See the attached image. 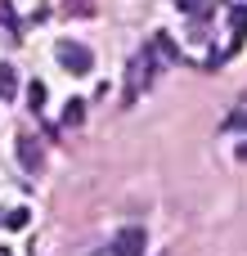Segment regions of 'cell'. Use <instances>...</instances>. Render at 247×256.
Returning a JSON list of instances; mask_svg holds the SVG:
<instances>
[{
	"label": "cell",
	"instance_id": "obj_1",
	"mask_svg": "<svg viewBox=\"0 0 247 256\" xmlns=\"http://www.w3.org/2000/svg\"><path fill=\"white\" fill-rule=\"evenodd\" d=\"M144 230L140 225H126V230H117V238H112V256H144Z\"/></svg>",
	"mask_w": 247,
	"mask_h": 256
},
{
	"label": "cell",
	"instance_id": "obj_2",
	"mask_svg": "<svg viewBox=\"0 0 247 256\" xmlns=\"http://www.w3.org/2000/svg\"><path fill=\"white\" fill-rule=\"evenodd\" d=\"M54 54H58V63H63V68H72V72H90V63H94V58H90V50H86V45H72V40H58V45H54Z\"/></svg>",
	"mask_w": 247,
	"mask_h": 256
},
{
	"label": "cell",
	"instance_id": "obj_3",
	"mask_svg": "<svg viewBox=\"0 0 247 256\" xmlns=\"http://www.w3.org/2000/svg\"><path fill=\"white\" fill-rule=\"evenodd\" d=\"M148 68H153V58L144 54V58H135V68H130V90H126V104H135L140 99V86H148Z\"/></svg>",
	"mask_w": 247,
	"mask_h": 256
},
{
	"label": "cell",
	"instance_id": "obj_4",
	"mask_svg": "<svg viewBox=\"0 0 247 256\" xmlns=\"http://www.w3.org/2000/svg\"><path fill=\"white\" fill-rule=\"evenodd\" d=\"M18 158H22V166H27V171H40V148H36V140H27V135H22V140H18Z\"/></svg>",
	"mask_w": 247,
	"mask_h": 256
},
{
	"label": "cell",
	"instance_id": "obj_5",
	"mask_svg": "<svg viewBox=\"0 0 247 256\" xmlns=\"http://www.w3.org/2000/svg\"><path fill=\"white\" fill-rule=\"evenodd\" d=\"M14 90H18V76L9 63H0V99H14Z\"/></svg>",
	"mask_w": 247,
	"mask_h": 256
},
{
	"label": "cell",
	"instance_id": "obj_6",
	"mask_svg": "<svg viewBox=\"0 0 247 256\" xmlns=\"http://www.w3.org/2000/svg\"><path fill=\"white\" fill-rule=\"evenodd\" d=\"M0 22H4L9 32H18V14H14V4H9V0H0Z\"/></svg>",
	"mask_w": 247,
	"mask_h": 256
},
{
	"label": "cell",
	"instance_id": "obj_7",
	"mask_svg": "<svg viewBox=\"0 0 247 256\" xmlns=\"http://www.w3.org/2000/svg\"><path fill=\"white\" fill-rule=\"evenodd\" d=\"M27 99H32V108H40V104H45V86L32 81V86H27Z\"/></svg>",
	"mask_w": 247,
	"mask_h": 256
},
{
	"label": "cell",
	"instance_id": "obj_8",
	"mask_svg": "<svg viewBox=\"0 0 247 256\" xmlns=\"http://www.w3.org/2000/svg\"><path fill=\"white\" fill-rule=\"evenodd\" d=\"M81 108H86V104H68V112H63V122H68V126H76V122H81Z\"/></svg>",
	"mask_w": 247,
	"mask_h": 256
},
{
	"label": "cell",
	"instance_id": "obj_9",
	"mask_svg": "<svg viewBox=\"0 0 247 256\" xmlns=\"http://www.w3.org/2000/svg\"><path fill=\"white\" fill-rule=\"evenodd\" d=\"M22 225H27V212H22V207H18V212H9V230H22Z\"/></svg>",
	"mask_w": 247,
	"mask_h": 256
}]
</instances>
